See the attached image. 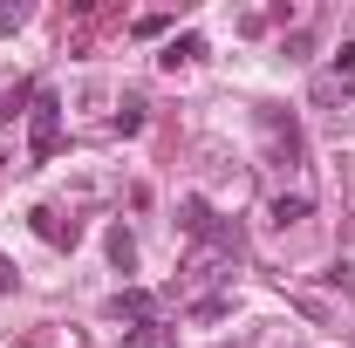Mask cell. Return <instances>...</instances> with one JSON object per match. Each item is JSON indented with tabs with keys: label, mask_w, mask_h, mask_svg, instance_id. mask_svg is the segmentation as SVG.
<instances>
[{
	"label": "cell",
	"mask_w": 355,
	"mask_h": 348,
	"mask_svg": "<svg viewBox=\"0 0 355 348\" xmlns=\"http://www.w3.org/2000/svg\"><path fill=\"white\" fill-rule=\"evenodd\" d=\"M308 218V198H273V225H301Z\"/></svg>",
	"instance_id": "cell-5"
},
{
	"label": "cell",
	"mask_w": 355,
	"mask_h": 348,
	"mask_svg": "<svg viewBox=\"0 0 355 348\" xmlns=\"http://www.w3.org/2000/svg\"><path fill=\"white\" fill-rule=\"evenodd\" d=\"M110 314H130L137 328H144V321H157V301H150L144 287H130V294H116V301H110Z\"/></svg>",
	"instance_id": "cell-2"
},
{
	"label": "cell",
	"mask_w": 355,
	"mask_h": 348,
	"mask_svg": "<svg viewBox=\"0 0 355 348\" xmlns=\"http://www.w3.org/2000/svg\"><path fill=\"white\" fill-rule=\"evenodd\" d=\"M7 287H14V266H7V260H0V294H7Z\"/></svg>",
	"instance_id": "cell-9"
},
{
	"label": "cell",
	"mask_w": 355,
	"mask_h": 348,
	"mask_svg": "<svg viewBox=\"0 0 355 348\" xmlns=\"http://www.w3.org/2000/svg\"><path fill=\"white\" fill-rule=\"evenodd\" d=\"M35 232H42V239H69V232H62V218H55V212H35Z\"/></svg>",
	"instance_id": "cell-7"
},
{
	"label": "cell",
	"mask_w": 355,
	"mask_h": 348,
	"mask_svg": "<svg viewBox=\"0 0 355 348\" xmlns=\"http://www.w3.org/2000/svg\"><path fill=\"white\" fill-rule=\"evenodd\" d=\"M335 69H355V42H342V55H335Z\"/></svg>",
	"instance_id": "cell-8"
},
{
	"label": "cell",
	"mask_w": 355,
	"mask_h": 348,
	"mask_svg": "<svg viewBox=\"0 0 355 348\" xmlns=\"http://www.w3.org/2000/svg\"><path fill=\"white\" fill-rule=\"evenodd\" d=\"M123 348H164V321H144V328H130V335H123Z\"/></svg>",
	"instance_id": "cell-4"
},
{
	"label": "cell",
	"mask_w": 355,
	"mask_h": 348,
	"mask_svg": "<svg viewBox=\"0 0 355 348\" xmlns=\"http://www.w3.org/2000/svg\"><path fill=\"white\" fill-rule=\"evenodd\" d=\"M198 55H205V42H198V35H178V42L164 48V55H157V62H164V69H191V62H198Z\"/></svg>",
	"instance_id": "cell-3"
},
{
	"label": "cell",
	"mask_w": 355,
	"mask_h": 348,
	"mask_svg": "<svg viewBox=\"0 0 355 348\" xmlns=\"http://www.w3.org/2000/svg\"><path fill=\"white\" fill-rule=\"evenodd\" d=\"M55 110H62L55 96H35V116H28V130H35V157L55 150V130H62V116H55Z\"/></svg>",
	"instance_id": "cell-1"
},
{
	"label": "cell",
	"mask_w": 355,
	"mask_h": 348,
	"mask_svg": "<svg viewBox=\"0 0 355 348\" xmlns=\"http://www.w3.org/2000/svg\"><path fill=\"white\" fill-rule=\"evenodd\" d=\"M328 280H335L342 294H355V260H335V266H328Z\"/></svg>",
	"instance_id": "cell-6"
}]
</instances>
